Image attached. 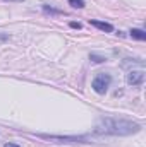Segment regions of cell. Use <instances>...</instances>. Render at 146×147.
<instances>
[{
    "instance_id": "cell-6",
    "label": "cell",
    "mask_w": 146,
    "mask_h": 147,
    "mask_svg": "<svg viewBox=\"0 0 146 147\" xmlns=\"http://www.w3.org/2000/svg\"><path fill=\"white\" fill-rule=\"evenodd\" d=\"M69 3H71L72 7H76V9H83V7H84V2H83V0H69Z\"/></svg>"
},
{
    "instance_id": "cell-10",
    "label": "cell",
    "mask_w": 146,
    "mask_h": 147,
    "mask_svg": "<svg viewBox=\"0 0 146 147\" xmlns=\"http://www.w3.org/2000/svg\"><path fill=\"white\" fill-rule=\"evenodd\" d=\"M17 2H23V0H17Z\"/></svg>"
},
{
    "instance_id": "cell-4",
    "label": "cell",
    "mask_w": 146,
    "mask_h": 147,
    "mask_svg": "<svg viewBox=\"0 0 146 147\" xmlns=\"http://www.w3.org/2000/svg\"><path fill=\"white\" fill-rule=\"evenodd\" d=\"M89 24H91V26H95V28H98V29H102V31H105V33H112V31H113L112 24L103 22V21H89Z\"/></svg>"
},
{
    "instance_id": "cell-3",
    "label": "cell",
    "mask_w": 146,
    "mask_h": 147,
    "mask_svg": "<svg viewBox=\"0 0 146 147\" xmlns=\"http://www.w3.org/2000/svg\"><path fill=\"white\" fill-rule=\"evenodd\" d=\"M145 79V70H131L127 74V84L129 86H143Z\"/></svg>"
},
{
    "instance_id": "cell-1",
    "label": "cell",
    "mask_w": 146,
    "mask_h": 147,
    "mask_svg": "<svg viewBox=\"0 0 146 147\" xmlns=\"http://www.w3.org/2000/svg\"><path fill=\"white\" fill-rule=\"evenodd\" d=\"M141 127L134 121L117 120V118H102L96 125L98 134H112V135H132L138 134Z\"/></svg>"
},
{
    "instance_id": "cell-9",
    "label": "cell",
    "mask_w": 146,
    "mask_h": 147,
    "mask_svg": "<svg viewBox=\"0 0 146 147\" xmlns=\"http://www.w3.org/2000/svg\"><path fill=\"white\" fill-rule=\"evenodd\" d=\"M3 147H19V146H17V144H5Z\"/></svg>"
},
{
    "instance_id": "cell-2",
    "label": "cell",
    "mask_w": 146,
    "mask_h": 147,
    "mask_svg": "<svg viewBox=\"0 0 146 147\" xmlns=\"http://www.w3.org/2000/svg\"><path fill=\"white\" fill-rule=\"evenodd\" d=\"M110 75L108 74H100V75H96L95 77V80H93V89H95V92H98V94H105L107 92V89H108V84H110Z\"/></svg>"
},
{
    "instance_id": "cell-8",
    "label": "cell",
    "mask_w": 146,
    "mask_h": 147,
    "mask_svg": "<svg viewBox=\"0 0 146 147\" xmlns=\"http://www.w3.org/2000/svg\"><path fill=\"white\" fill-rule=\"evenodd\" d=\"M69 26H71L72 29H81V24H79V22H71Z\"/></svg>"
},
{
    "instance_id": "cell-5",
    "label": "cell",
    "mask_w": 146,
    "mask_h": 147,
    "mask_svg": "<svg viewBox=\"0 0 146 147\" xmlns=\"http://www.w3.org/2000/svg\"><path fill=\"white\" fill-rule=\"evenodd\" d=\"M131 38L139 39V41H145L146 39V33L143 31V29H131Z\"/></svg>"
},
{
    "instance_id": "cell-7",
    "label": "cell",
    "mask_w": 146,
    "mask_h": 147,
    "mask_svg": "<svg viewBox=\"0 0 146 147\" xmlns=\"http://www.w3.org/2000/svg\"><path fill=\"white\" fill-rule=\"evenodd\" d=\"M89 58H91L95 63H102V62H105V60H107L105 57H98V55H93V53H91V57H89Z\"/></svg>"
}]
</instances>
